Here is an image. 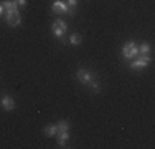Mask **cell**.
<instances>
[{
  "label": "cell",
  "instance_id": "cell-3",
  "mask_svg": "<svg viewBox=\"0 0 155 149\" xmlns=\"http://www.w3.org/2000/svg\"><path fill=\"white\" fill-rule=\"evenodd\" d=\"M51 10H53L54 13H68V15H74L73 10L68 9V5H66L63 0H54L53 5H51Z\"/></svg>",
  "mask_w": 155,
  "mask_h": 149
},
{
  "label": "cell",
  "instance_id": "cell-8",
  "mask_svg": "<svg viewBox=\"0 0 155 149\" xmlns=\"http://www.w3.org/2000/svg\"><path fill=\"white\" fill-rule=\"evenodd\" d=\"M56 136H58V144H60V147H66V143L69 141V133L68 131H60Z\"/></svg>",
  "mask_w": 155,
  "mask_h": 149
},
{
  "label": "cell",
  "instance_id": "cell-9",
  "mask_svg": "<svg viewBox=\"0 0 155 149\" xmlns=\"http://www.w3.org/2000/svg\"><path fill=\"white\" fill-rule=\"evenodd\" d=\"M45 134H46L48 137L56 136V134H58V126H56V124H53V126H46V128H45Z\"/></svg>",
  "mask_w": 155,
  "mask_h": 149
},
{
  "label": "cell",
  "instance_id": "cell-16",
  "mask_svg": "<svg viewBox=\"0 0 155 149\" xmlns=\"http://www.w3.org/2000/svg\"><path fill=\"white\" fill-rule=\"evenodd\" d=\"M87 86L91 88V91H93V93H99V85H97V81H96V80H93Z\"/></svg>",
  "mask_w": 155,
  "mask_h": 149
},
{
  "label": "cell",
  "instance_id": "cell-15",
  "mask_svg": "<svg viewBox=\"0 0 155 149\" xmlns=\"http://www.w3.org/2000/svg\"><path fill=\"white\" fill-rule=\"evenodd\" d=\"M78 3H79V0H66V5H68V9L73 10V12H74V9L78 7Z\"/></svg>",
  "mask_w": 155,
  "mask_h": 149
},
{
  "label": "cell",
  "instance_id": "cell-18",
  "mask_svg": "<svg viewBox=\"0 0 155 149\" xmlns=\"http://www.w3.org/2000/svg\"><path fill=\"white\" fill-rule=\"evenodd\" d=\"M2 15H5V10H3V5L0 3V17H2Z\"/></svg>",
  "mask_w": 155,
  "mask_h": 149
},
{
  "label": "cell",
  "instance_id": "cell-1",
  "mask_svg": "<svg viewBox=\"0 0 155 149\" xmlns=\"http://www.w3.org/2000/svg\"><path fill=\"white\" fill-rule=\"evenodd\" d=\"M122 57L125 60H134L139 57V48L134 42H127L122 47Z\"/></svg>",
  "mask_w": 155,
  "mask_h": 149
},
{
  "label": "cell",
  "instance_id": "cell-13",
  "mask_svg": "<svg viewBox=\"0 0 155 149\" xmlns=\"http://www.w3.org/2000/svg\"><path fill=\"white\" fill-rule=\"evenodd\" d=\"M81 42H83V40H81V36L78 35V33H71V35H69V43L71 45H79Z\"/></svg>",
  "mask_w": 155,
  "mask_h": 149
},
{
  "label": "cell",
  "instance_id": "cell-2",
  "mask_svg": "<svg viewBox=\"0 0 155 149\" xmlns=\"http://www.w3.org/2000/svg\"><path fill=\"white\" fill-rule=\"evenodd\" d=\"M152 61V58L149 55H139L137 58H134V61L130 63V68L132 70H142V68H147L149 63Z\"/></svg>",
  "mask_w": 155,
  "mask_h": 149
},
{
  "label": "cell",
  "instance_id": "cell-14",
  "mask_svg": "<svg viewBox=\"0 0 155 149\" xmlns=\"http://www.w3.org/2000/svg\"><path fill=\"white\" fill-rule=\"evenodd\" d=\"M53 25H54V27H60L61 30H64V32L69 28V27H68V23H66V22H63V20H60V18H58V20H54V22H53Z\"/></svg>",
  "mask_w": 155,
  "mask_h": 149
},
{
  "label": "cell",
  "instance_id": "cell-12",
  "mask_svg": "<svg viewBox=\"0 0 155 149\" xmlns=\"http://www.w3.org/2000/svg\"><path fill=\"white\" fill-rule=\"evenodd\" d=\"M51 30H53V35L56 36V38H63V35H64V30H61L60 27H54V25H51Z\"/></svg>",
  "mask_w": 155,
  "mask_h": 149
},
{
  "label": "cell",
  "instance_id": "cell-7",
  "mask_svg": "<svg viewBox=\"0 0 155 149\" xmlns=\"http://www.w3.org/2000/svg\"><path fill=\"white\" fill-rule=\"evenodd\" d=\"M2 108L5 111H13L15 109V99L10 98V96H3L2 98Z\"/></svg>",
  "mask_w": 155,
  "mask_h": 149
},
{
  "label": "cell",
  "instance_id": "cell-17",
  "mask_svg": "<svg viewBox=\"0 0 155 149\" xmlns=\"http://www.w3.org/2000/svg\"><path fill=\"white\" fill-rule=\"evenodd\" d=\"M15 3L18 7H25V5H27V0H15Z\"/></svg>",
  "mask_w": 155,
  "mask_h": 149
},
{
  "label": "cell",
  "instance_id": "cell-11",
  "mask_svg": "<svg viewBox=\"0 0 155 149\" xmlns=\"http://www.w3.org/2000/svg\"><path fill=\"white\" fill-rule=\"evenodd\" d=\"M56 126H58V133H60V131H69V123L66 121V119H63V121H60Z\"/></svg>",
  "mask_w": 155,
  "mask_h": 149
},
{
  "label": "cell",
  "instance_id": "cell-10",
  "mask_svg": "<svg viewBox=\"0 0 155 149\" xmlns=\"http://www.w3.org/2000/svg\"><path fill=\"white\" fill-rule=\"evenodd\" d=\"M137 48H139V55H149L150 50H152L149 43H142V45H139Z\"/></svg>",
  "mask_w": 155,
  "mask_h": 149
},
{
  "label": "cell",
  "instance_id": "cell-5",
  "mask_svg": "<svg viewBox=\"0 0 155 149\" xmlns=\"http://www.w3.org/2000/svg\"><path fill=\"white\" fill-rule=\"evenodd\" d=\"M5 22L10 25V27H17V25H20V22H21V17H20V13L5 12Z\"/></svg>",
  "mask_w": 155,
  "mask_h": 149
},
{
  "label": "cell",
  "instance_id": "cell-6",
  "mask_svg": "<svg viewBox=\"0 0 155 149\" xmlns=\"http://www.w3.org/2000/svg\"><path fill=\"white\" fill-rule=\"evenodd\" d=\"M2 5H3V10H5V12L20 13V10H18V5L15 3V0H3Z\"/></svg>",
  "mask_w": 155,
  "mask_h": 149
},
{
  "label": "cell",
  "instance_id": "cell-4",
  "mask_svg": "<svg viewBox=\"0 0 155 149\" xmlns=\"http://www.w3.org/2000/svg\"><path fill=\"white\" fill-rule=\"evenodd\" d=\"M76 78L79 80V83H83V85H89L91 81L94 80V74L91 73L89 70H78Z\"/></svg>",
  "mask_w": 155,
  "mask_h": 149
}]
</instances>
